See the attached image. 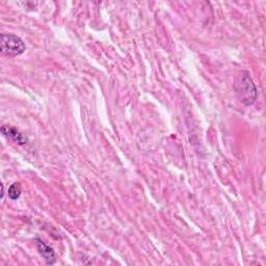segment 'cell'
Here are the masks:
<instances>
[{"label": "cell", "mask_w": 266, "mask_h": 266, "mask_svg": "<svg viewBox=\"0 0 266 266\" xmlns=\"http://www.w3.org/2000/svg\"><path fill=\"white\" fill-rule=\"evenodd\" d=\"M235 92L239 101L244 105H252L257 99V88L248 72L242 71L235 80Z\"/></svg>", "instance_id": "cell-1"}, {"label": "cell", "mask_w": 266, "mask_h": 266, "mask_svg": "<svg viewBox=\"0 0 266 266\" xmlns=\"http://www.w3.org/2000/svg\"><path fill=\"white\" fill-rule=\"evenodd\" d=\"M0 49L7 55L18 56L26 50V46L19 36L12 33H3L0 39Z\"/></svg>", "instance_id": "cell-2"}, {"label": "cell", "mask_w": 266, "mask_h": 266, "mask_svg": "<svg viewBox=\"0 0 266 266\" xmlns=\"http://www.w3.org/2000/svg\"><path fill=\"white\" fill-rule=\"evenodd\" d=\"M34 243H35L37 252H39V254L43 257L45 262L49 265L55 264L56 256H55L54 251L50 248V246L47 243H45L42 239H39V238L35 239Z\"/></svg>", "instance_id": "cell-3"}, {"label": "cell", "mask_w": 266, "mask_h": 266, "mask_svg": "<svg viewBox=\"0 0 266 266\" xmlns=\"http://www.w3.org/2000/svg\"><path fill=\"white\" fill-rule=\"evenodd\" d=\"M2 132H3L4 136H6L7 138H10L11 140H13L18 145H25L28 142L27 138L24 137L22 133H20L15 128L9 127L8 125H4L2 127Z\"/></svg>", "instance_id": "cell-4"}, {"label": "cell", "mask_w": 266, "mask_h": 266, "mask_svg": "<svg viewBox=\"0 0 266 266\" xmlns=\"http://www.w3.org/2000/svg\"><path fill=\"white\" fill-rule=\"evenodd\" d=\"M21 193H22V189H21V186L19 183L12 184L9 188V192H8L9 197L12 200H18L19 198H20Z\"/></svg>", "instance_id": "cell-5"}]
</instances>
